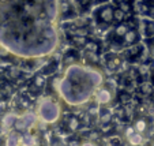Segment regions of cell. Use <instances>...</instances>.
<instances>
[{
	"mask_svg": "<svg viewBox=\"0 0 154 146\" xmlns=\"http://www.w3.org/2000/svg\"><path fill=\"white\" fill-rule=\"evenodd\" d=\"M113 11H115V10L112 8L111 6H104V7H101V8H100V14H98L100 19H101L102 22H105V23H111L112 20H115V18H113Z\"/></svg>",
	"mask_w": 154,
	"mask_h": 146,
	"instance_id": "obj_1",
	"label": "cell"
},
{
	"mask_svg": "<svg viewBox=\"0 0 154 146\" xmlns=\"http://www.w3.org/2000/svg\"><path fill=\"white\" fill-rule=\"evenodd\" d=\"M109 100H111V92L108 90V89H101V90H98V93H97V101H98L100 104H106Z\"/></svg>",
	"mask_w": 154,
	"mask_h": 146,
	"instance_id": "obj_2",
	"label": "cell"
},
{
	"mask_svg": "<svg viewBox=\"0 0 154 146\" xmlns=\"http://www.w3.org/2000/svg\"><path fill=\"white\" fill-rule=\"evenodd\" d=\"M123 40H124L125 44H134L138 40V33L135 32V30H128V33L124 36Z\"/></svg>",
	"mask_w": 154,
	"mask_h": 146,
	"instance_id": "obj_3",
	"label": "cell"
},
{
	"mask_svg": "<svg viewBox=\"0 0 154 146\" xmlns=\"http://www.w3.org/2000/svg\"><path fill=\"white\" fill-rule=\"evenodd\" d=\"M128 30H130V29H128L127 25L120 23L119 26L116 27V36H119V37H123V38H124V36L128 33Z\"/></svg>",
	"mask_w": 154,
	"mask_h": 146,
	"instance_id": "obj_4",
	"label": "cell"
},
{
	"mask_svg": "<svg viewBox=\"0 0 154 146\" xmlns=\"http://www.w3.org/2000/svg\"><path fill=\"white\" fill-rule=\"evenodd\" d=\"M125 12L124 11H122L120 8H116L113 11V18H115V20H117V22H122L123 19H124V17H125Z\"/></svg>",
	"mask_w": 154,
	"mask_h": 146,
	"instance_id": "obj_5",
	"label": "cell"
},
{
	"mask_svg": "<svg viewBox=\"0 0 154 146\" xmlns=\"http://www.w3.org/2000/svg\"><path fill=\"white\" fill-rule=\"evenodd\" d=\"M130 142L132 143V145H139L140 142H142V137H140L139 134H132L130 135Z\"/></svg>",
	"mask_w": 154,
	"mask_h": 146,
	"instance_id": "obj_6",
	"label": "cell"
},
{
	"mask_svg": "<svg viewBox=\"0 0 154 146\" xmlns=\"http://www.w3.org/2000/svg\"><path fill=\"white\" fill-rule=\"evenodd\" d=\"M146 122L145 120H138L137 123H135V129H137V131L138 132H143L146 130Z\"/></svg>",
	"mask_w": 154,
	"mask_h": 146,
	"instance_id": "obj_7",
	"label": "cell"
},
{
	"mask_svg": "<svg viewBox=\"0 0 154 146\" xmlns=\"http://www.w3.org/2000/svg\"><path fill=\"white\" fill-rule=\"evenodd\" d=\"M122 11H124V12H128L130 11V6H128L127 3H120V7H119Z\"/></svg>",
	"mask_w": 154,
	"mask_h": 146,
	"instance_id": "obj_8",
	"label": "cell"
},
{
	"mask_svg": "<svg viewBox=\"0 0 154 146\" xmlns=\"http://www.w3.org/2000/svg\"><path fill=\"white\" fill-rule=\"evenodd\" d=\"M150 55L154 57V44H153V45H150Z\"/></svg>",
	"mask_w": 154,
	"mask_h": 146,
	"instance_id": "obj_9",
	"label": "cell"
},
{
	"mask_svg": "<svg viewBox=\"0 0 154 146\" xmlns=\"http://www.w3.org/2000/svg\"><path fill=\"white\" fill-rule=\"evenodd\" d=\"M82 146H94L93 143H85V145H82Z\"/></svg>",
	"mask_w": 154,
	"mask_h": 146,
	"instance_id": "obj_10",
	"label": "cell"
},
{
	"mask_svg": "<svg viewBox=\"0 0 154 146\" xmlns=\"http://www.w3.org/2000/svg\"><path fill=\"white\" fill-rule=\"evenodd\" d=\"M151 14H153V15H154V6H153V7H151Z\"/></svg>",
	"mask_w": 154,
	"mask_h": 146,
	"instance_id": "obj_11",
	"label": "cell"
}]
</instances>
